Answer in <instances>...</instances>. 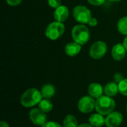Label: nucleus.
I'll use <instances>...</instances> for the list:
<instances>
[{
	"label": "nucleus",
	"mask_w": 127,
	"mask_h": 127,
	"mask_svg": "<svg viewBox=\"0 0 127 127\" xmlns=\"http://www.w3.org/2000/svg\"><path fill=\"white\" fill-rule=\"evenodd\" d=\"M106 51L107 45L103 41H97L91 46L89 50V55L95 60H99L105 56Z\"/></svg>",
	"instance_id": "nucleus-6"
},
{
	"label": "nucleus",
	"mask_w": 127,
	"mask_h": 127,
	"mask_svg": "<svg viewBox=\"0 0 127 127\" xmlns=\"http://www.w3.org/2000/svg\"><path fill=\"white\" fill-rule=\"evenodd\" d=\"M81 51V45L74 42L68 43L65 47V52L69 57H74L77 55Z\"/></svg>",
	"instance_id": "nucleus-12"
},
{
	"label": "nucleus",
	"mask_w": 127,
	"mask_h": 127,
	"mask_svg": "<svg viewBox=\"0 0 127 127\" xmlns=\"http://www.w3.org/2000/svg\"><path fill=\"white\" fill-rule=\"evenodd\" d=\"M78 127H92V126L91 124H81L80 126H78Z\"/></svg>",
	"instance_id": "nucleus-28"
},
{
	"label": "nucleus",
	"mask_w": 127,
	"mask_h": 127,
	"mask_svg": "<svg viewBox=\"0 0 127 127\" xmlns=\"http://www.w3.org/2000/svg\"><path fill=\"white\" fill-rule=\"evenodd\" d=\"M109 1H120L121 0H109Z\"/></svg>",
	"instance_id": "nucleus-30"
},
{
	"label": "nucleus",
	"mask_w": 127,
	"mask_h": 127,
	"mask_svg": "<svg viewBox=\"0 0 127 127\" xmlns=\"http://www.w3.org/2000/svg\"><path fill=\"white\" fill-rule=\"evenodd\" d=\"M123 44H124V47L126 48V49H127V36L125 37V39H124V42H123Z\"/></svg>",
	"instance_id": "nucleus-29"
},
{
	"label": "nucleus",
	"mask_w": 127,
	"mask_h": 127,
	"mask_svg": "<svg viewBox=\"0 0 127 127\" xmlns=\"http://www.w3.org/2000/svg\"><path fill=\"white\" fill-rule=\"evenodd\" d=\"M22 0H6L7 3L10 6H17L19 5Z\"/></svg>",
	"instance_id": "nucleus-24"
},
{
	"label": "nucleus",
	"mask_w": 127,
	"mask_h": 127,
	"mask_svg": "<svg viewBox=\"0 0 127 127\" xmlns=\"http://www.w3.org/2000/svg\"><path fill=\"white\" fill-rule=\"evenodd\" d=\"M118 30L123 34L127 36V16H124L121 18L118 22Z\"/></svg>",
	"instance_id": "nucleus-19"
},
{
	"label": "nucleus",
	"mask_w": 127,
	"mask_h": 127,
	"mask_svg": "<svg viewBox=\"0 0 127 127\" xmlns=\"http://www.w3.org/2000/svg\"><path fill=\"white\" fill-rule=\"evenodd\" d=\"M42 127H61V126L54 121H49V122H46L44 125H42Z\"/></svg>",
	"instance_id": "nucleus-23"
},
{
	"label": "nucleus",
	"mask_w": 127,
	"mask_h": 127,
	"mask_svg": "<svg viewBox=\"0 0 127 127\" xmlns=\"http://www.w3.org/2000/svg\"><path fill=\"white\" fill-rule=\"evenodd\" d=\"M96 101L91 96H84L78 102V109L82 113H89L95 108Z\"/></svg>",
	"instance_id": "nucleus-7"
},
{
	"label": "nucleus",
	"mask_w": 127,
	"mask_h": 127,
	"mask_svg": "<svg viewBox=\"0 0 127 127\" xmlns=\"http://www.w3.org/2000/svg\"><path fill=\"white\" fill-rule=\"evenodd\" d=\"M65 32V25L60 22L50 23L45 29V36L51 40H56L61 37Z\"/></svg>",
	"instance_id": "nucleus-4"
},
{
	"label": "nucleus",
	"mask_w": 127,
	"mask_h": 127,
	"mask_svg": "<svg viewBox=\"0 0 127 127\" xmlns=\"http://www.w3.org/2000/svg\"><path fill=\"white\" fill-rule=\"evenodd\" d=\"M88 24H89L91 27H95V26H96V25H97V20L96 18L92 17V19H90V21H89V22Z\"/></svg>",
	"instance_id": "nucleus-26"
},
{
	"label": "nucleus",
	"mask_w": 127,
	"mask_h": 127,
	"mask_svg": "<svg viewBox=\"0 0 127 127\" xmlns=\"http://www.w3.org/2000/svg\"><path fill=\"white\" fill-rule=\"evenodd\" d=\"M89 124H91L92 127H101L106 124V119L103 118V115L100 113L94 114L89 118Z\"/></svg>",
	"instance_id": "nucleus-14"
},
{
	"label": "nucleus",
	"mask_w": 127,
	"mask_h": 127,
	"mask_svg": "<svg viewBox=\"0 0 127 127\" xmlns=\"http://www.w3.org/2000/svg\"><path fill=\"white\" fill-rule=\"evenodd\" d=\"M123 122V115L118 112H112L108 115L106 118V125L107 127H118Z\"/></svg>",
	"instance_id": "nucleus-9"
},
{
	"label": "nucleus",
	"mask_w": 127,
	"mask_h": 127,
	"mask_svg": "<svg viewBox=\"0 0 127 127\" xmlns=\"http://www.w3.org/2000/svg\"><path fill=\"white\" fill-rule=\"evenodd\" d=\"M119 92L124 95L127 96V79H124L121 83H118Z\"/></svg>",
	"instance_id": "nucleus-20"
},
{
	"label": "nucleus",
	"mask_w": 127,
	"mask_h": 127,
	"mask_svg": "<svg viewBox=\"0 0 127 127\" xmlns=\"http://www.w3.org/2000/svg\"><path fill=\"white\" fill-rule=\"evenodd\" d=\"M30 119L36 126H42L46 123V115L39 109H33L29 113Z\"/></svg>",
	"instance_id": "nucleus-8"
},
{
	"label": "nucleus",
	"mask_w": 127,
	"mask_h": 127,
	"mask_svg": "<svg viewBox=\"0 0 127 127\" xmlns=\"http://www.w3.org/2000/svg\"><path fill=\"white\" fill-rule=\"evenodd\" d=\"M115 108V100L107 95L101 96L96 100L95 109L97 112L103 115H109L113 112Z\"/></svg>",
	"instance_id": "nucleus-1"
},
{
	"label": "nucleus",
	"mask_w": 127,
	"mask_h": 127,
	"mask_svg": "<svg viewBox=\"0 0 127 127\" xmlns=\"http://www.w3.org/2000/svg\"><path fill=\"white\" fill-rule=\"evenodd\" d=\"M41 92L36 89H30L23 93L21 97V104L25 107H31L39 104L42 100Z\"/></svg>",
	"instance_id": "nucleus-2"
},
{
	"label": "nucleus",
	"mask_w": 127,
	"mask_h": 127,
	"mask_svg": "<svg viewBox=\"0 0 127 127\" xmlns=\"http://www.w3.org/2000/svg\"><path fill=\"white\" fill-rule=\"evenodd\" d=\"M49 6L52 8H57L61 5V0H48Z\"/></svg>",
	"instance_id": "nucleus-21"
},
{
	"label": "nucleus",
	"mask_w": 127,
	"mask_h": 127,
	"mask_svg": "<svg viewBox=\"0 0 127 127\" xmlns=\"http://www.w3.org/2000/svg\"><path fill=\"white\" fill-rule=\"evenodd\" d=\"M0 127H9L8 124L5 121H1L0 123Z\"/></svg>",
	"instance_id": "nucleus-27"
},
{
	"label": "nucleus",
	"mask_w": 127,
	"mask_h": 127,
	"mask_svg": "<svg viewBox=\"0 0 127 127\" xmlns=\"http://www.w3.org/2000/svg\"><path fill=\"white\" fill-rule=\"evenodd\" d=\"M106 0H88V2L95 6H100L104 4Z\"/></svg>",
	"instance_id": "nucleus-22"
},
{
	"label": "nucleus",
	"mask_w": 127,
	"mask_h": 127,
	"mask_svg": "<svg viewBox=\"0 0 127 127\" xmlns=\"http://www.w3.org/2000/svg\"><path fill=\"white\" fill-rule=\"evenodd\" d=\"M64 127H78V123L77 118L71 115H68L63 121Z\"/></svg>",
	"instance_id": "nucleus-18"
},
{
	"label": "nucleus",
	"mask_w": 127,
	"mask_h": 127,
	"mask_svg": "<svg viewBox=\"0 0 127 127\" xmlns=\"http://www.w3.org/2000/svg\"><path fill=\"white\" fill-rule=\"evenodd\" d=\"M127 51L124 44H117L112 49V56L115 60L120 61L126 57Z\"/></svg>",
	"instance_id": "nucleus-11"
},
{
	"label": "nucleus",
	"mask_w": 127,
	"mask_h": 127,
	"mask_svg": "<svg viewBox=\"0 0 127 127\" xmlns=\"http://www.w3.org/2000/svg\"><path fill=\"white\" fill-rule=\"evenodd\" d=\"M69 16V10L68 8L65 5H60L57 8L55 9L54 13V19L57 22H65Z\"/></svg>",
	"instance_id": "nucleus-10"
},
{
	"label": "nucleus",
	"mask_w": 127,
	"mask_h": 127,
	"mask_svg": "<svg viewBox=\"0 0 127 127\" xmlns=\"http://www.w3.org/2000/svg\"><path fill=\"white\" fill-rule=\"evenodd\" d=\"M74 19L81 24H88L92 19V13L89 8L83 5H77L73 10Z\"/></svg>",
	"instance_id": "nucleus-5"
},
{
	"label": "nucleus",
	"mask_w": 127,
	"mask_h": 127,
	"mask_svg": "<svg viewBox=\"0 0 127 127\" xmlns=\"http://www.w3.org/2000/svg\"><path fill=\"white\" fill-rule=\"evenodd\" d=\"M88 92L91 97H92L94 98H98L102 96L103 89L100 84L94 83H92L91 85H89V86L88 88Z\"/></svg>",
	"instance_id": "nucleus-13"
},
{
	"label": "nucleus",
	"mask_w": 127,
	"mask_h": 127,
	"mask_svg": "<svg viewBox=\"0 0 127 127\" xmlns=\"http://www.w3.org/2000/svg\"><path fill=\"white\" fill-rule=\"evenodd\" d=\"M41 94L44 98L50 99L55 94V88L51 84H45L41 89Z\"/></svg>",
	"instance_id": "nucleus-16"
},
{
	"label": "nucleus",
	"mask_w": 127,
	"mask_h": 127,
	"mask_svg": "<svg viewBox=\"0 0 127 127\" xmlns=\"http://www.w3.org/2000/svg\"></svg>",
	"instance_id": "nucleus-31"
},
{
	"label": "nucleus",
	"mask_w": 127,
	"mask_h": 127,
	"mask_svg": "<svg viewBox=\"0 0 127 127\" xmlns=\"http://www.w3.org/2000/svg\"><path fill=\"white\" fill-rule=\"evenodd\" d=\"M114 79H115V80L116 83H121V82L124 80V77H123V76H122L121 74L117 73V74H115V75L114 76Z\"/></svg>",
	"instance_id": "nucleus-25"
},
{
	"label": "nucleus",
	"mask_w": 127,
	"mask_h": 127,
	"mask_svg": "<svg viewBox=\"0 0 127 127\" xmlns=\"http://www.w3.org/2000/svg\"><path fill=\"white\" fill-rule=\"evenodd\" d=\"M119 92L118 85L115 82H110L106 85L104 87V93L106 95L109 97H114Z\"/></svg>",
	"instance_id": "nucleus-15"
},
{
	"label": "nucleus",
	"mask_w": 127,
	"mask_h": 127,
	"mask_svg": "<svg viewBox=\"0 0 127 127\" xmlns=\"http://www.w3.org/2000/svg\"><path fill=\"white\" fill-rule=\"evenodd\" d=\"M53 105L48 99H43L39 103V109L45 113L49 112L52 110Z\"/></svg>",
	"instance_id": "nucleus-17"
},
{
	"label": "nucleus",
	"mask_w": 127,
	"mask_h": 127,
	"mask_svg": "<svg viewBox=\"0 0 127 127\" xmlns=\"http://www.w3.org/2000/svg\"><path fill=\"white\" fill-rule=\"evenodd\" d=\"M74 41L80 45H85L90 39V33L88 28L84 25H75L71 31Z\"/></svg>",
	"instance_id": "nucleus-3"
}]
</instances>
